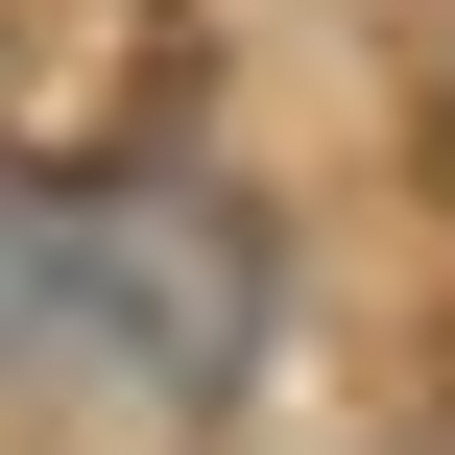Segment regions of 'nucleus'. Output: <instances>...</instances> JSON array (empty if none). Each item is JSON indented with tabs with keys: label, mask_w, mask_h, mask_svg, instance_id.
<instances>
[{
	"label": "nucleus",
	"mask_w": 455,
	"mask_h": 455,
	"mask_svg": "<svg viewBox=\"0 0 455 455\" xmlns=\"http://www.w3.org/2000/svg\"><path fill=\"white\" fill-rule=\"evenodd\" d=\"M24 312H48V336H144L120 384H216V360H240V240H216L192 192H120V216H72V240L24 264Z\"/></svg>",
	"instance_id": "1"
}]
</instances>
